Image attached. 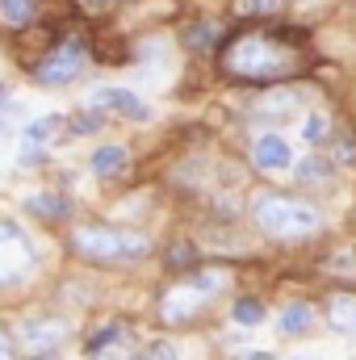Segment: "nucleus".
<instances>
[{
    "mask_svg": "<svg viewBox=\"0 0 356 360\" xmlns=\"http://www.w3.org/2000/svg\"><path fill=\"white\" fill-rule=\"evenodd\" d=\"M298 68H302V51L281 34H235L222 46V72L235 80L272 84V80H289Z\"/></svg>",
    "mask_w": 356,
    "mask_h": 360,
    "instance_id": "nucleus-1",
    "label": "nucleus"
},
{
    "mask_svg": "<svg viewBox=\"0 0 356 360\" xmlns=\"http://www.w3.org/2000/svg\"><path fill=\"white\" fill-rule=\"evenodd\" d=\"M252 222L256 231L268 239H306V235H319L323 231V210L314 201H302V197H285V193H265L252 201Z\"/></svg>",
    "mask_w": 356,
    "mask_h": 360,
    "instance_id": "nucleus-2",
    "label": "nucleus"
},
{
    "mask_svg": "<svg viewBox=\"0 0 356 360\" xmlns=\"http://www.w3.org/2000/svg\"><path fill=\"white\" fill-rule=\"evenodd\" d=\"M72 252L89 264H139L143 256H151V239L139 231H122V226H76L68 235Z\"/></svg>",
    "mask_w": 356,
    "mask_h": 360,
    "instance_id": "nucleus-3",
    "label": "nucleus"
},
{
    "mask_svg": "<svg viewBox=\"0 0 356 360\" xmlns=\"http://www.w3.org/2000/svg\"><path fill=\"white\" fill-rule=\"evenodd\" d=\"M34 269H38V252H34L30 235L13 222H0V289L30 281Z\"/></svg>",
    "mask_w": 356,
    "mask_h": 360,
    "instance_id": "nucleus-4",
    "label": "nucleus"
},
{
    "mask_svg": "<svg viewBox=\"0 0 356 360\" xmlns=\"http://www.w3.org/2000/svg\"><path fill=\"white\" fill-rule=\"evenodd\" d=\"M80 72H84V42H80V38H63V42L34 68V80H38L42 89H63V84H72Z\"/></svg>",
    "mask_w": 356,
    "mask_h": 360,
    "instance_id": "nucleus-5",
    "label": "nucleus"
},
{
    "mask_svg": "<svg viewBox=\"0 0 356 360\" xmlns=\"http://www.w3.org/2000/svg\"><path fill=\"white\" fill-rule=\"evenodd\" d=\"M210 293H201L193 281H184V285H177L168 297H164V306H160V314H164V323H193L197 314H205L210 310Z\"/></svg>",
    "mask_w": 356,
    "mask_h": 360,
    "instance_id": "nucleus-6",
    "label": "nucleus"
},
{
    "mask_svg": "<svg viewBox=\"0 0 356 360\" xmlns=\"http://www.w3.org/2000/svg\"><path fill=\"white\" fill-rule=\"evenodd\" d=\"M63 340H68V323H59V319H34V323L17 327V344L25 352H51Z\"/></svg>",
    "mask_w": 356,
    "mask_h": 360,
    "instance_id": "nucleus-7",
    "label": "nucleus"
},
{
    "mask_svg": "<svg viewBox=\"0 0 356 360\" xmlns=\"http://www.w3.org/2000/svg\"><path fill=\"white\" fill-rule=\"evenodd\" d=\"M252 164H256L260 172H285V168L293 164L289 139H281L276 130H265V134H256V143H252Z\"/></svg>",
    "mask_w": 356,
    "mask_h": 360,
    "instance_id": "nucleus-8",
    "label": "nucleus"
},
{
    "mask_svg": "<svg viewBox=\"0 0 356 360\" xmlns=\"http://www.w3.org/2000/svg\"><path fill=\"white\" fill-rule=\"evenodd\" d=\"M92 109H109V113H122V117H130V122H147V117H151V109H147L134 92H126V89L92 92Z\"/></svg>",
    "mask_w": 356,
    "mask_h": 360,
    "instance_id": "nucleus-9",
    "label": "nucleus"
},
{
    "mask_svg": "<svg viewBox=\"0 0 356 360\" xmlns=\"http://www.w3.org/2000/svg\"><path fill=\"white\" fill-rule=\"evenodd\" d=\"M327 323L340 335H356V293H331L327 297Z\"/></svg>",
    "mask_w": 356,
    "mask_h": 360,
    "instance_id": "nucleus-10",
    "label": "nucleus"
},
{
    "mask_svg": "<svg viewBox=\"0 0 356 360\" xmlns=\"http://www.w3.org/2000/svg\"><path fill=\"white\" fill-rule=\"evenodd\" d=\"M310 327H314V306L310 302H289L281 310V319H276V331L281 335H306Z\"/></svg>",
    "mask_w": 356,
    "mask_h": 360,
    "instance_id": "nucleus-11",
    "label": "nucleus"
},
{
    "mask_svg": "<svg viewBox=\"0 0 356 360\" xmlns=\"http://www.w3.org/2000/svg\"><path fill=\"white\" fill-rule=\"evenodd\" d=\"M126 164H130V151L109 143V147H96V151H92V164H89V168H92L101 180H109V176H117Z\"/></svg>",
    "mask_w": 356,
    "mask_h": 360,
    "instance_id": "nucleus-12",
    "label": "nucleus"
},
{
    "mask_svg": "<svg viewBox=\"0 0 356 360\" xmlns=\"http://www.w3.org/2000/svg\"><path fill=\"white\" fill-rule=\"evenodd\" d=\"M25 210L38 214V218H46V222H63V218L72 214L68 197H59V193H34V197L25 201Z\"/></svg>",
    "mask_w": 356,
    "mask_h": 360,
    "instance_id": "nucleus-13",
    "label": "nucleus"
},
{
    "mask_svg": "<svg viewBox=\"0 0 356 360\" xmlns=\"http://www.w3.org/2000/svg\"><path fill=\"white\" fill-rule=\"evenodd\" d=\"M336 155H306L302 164H298V180L302 184H327V180L336 176Z\"/></svg>",
    "mask_w": 356,
    "mask_h": 360,
    "instance_id": "nucleus-14",
    "label": "nucleus"
},
{
    "mask_svg": "<svg viewBox=\"0 0 356 360\" xmlns=\"http://www.w3.org/2000/svg\"><path fill=\"white\" fill-rule=\"evenodd\" d=\"M59 130H63V117L51 113V117H42V122H30V126L21 130V143H25V147H46Z\"/></svg>",
    "mask_w": 356,
    "mask_h": 360,
    "instance_id": "nucleus-15",
    "label": "nucleus"
},
{
    "mask_svg": "<svg viewBox=\"0 0 356 360\" xmlns=\"http://www.w3.org/2000/svg\"><path fill=\"white\" fill-rule=\"evenodd\" d=\"M231 319H235L239 327H260V323L268 319V310H265L260 297H239V302L231 306Z\"/></svg>",
    "mask_w": 356,
    "mask_h": 360,
    "instance_id": "nucleus-16",
    "label": "nucleus"
},
{
    "mask_svg": "<svg viewBox=\"0 0 356 360\" xmlns=\"http://www.w3.org/2000/svg\"><path fill=\"white\" fill-rule=\"evenodd\" d=\"M38 13V0H0V21L4 25H30Z\"/></svg>",
    "mask_w": 356,
    "mask_h": 360,
    "instance_id": "nucleus-17",
    "label": "nucleus"
},
{
    "mask_svg": "<svg viewBox=\"0 0 356 360\" xmlns=\"http://www.w3.org/2000/svg\"><path fill=\"white\" fill-rule=\"evenodd\" d=\"M214 38H218V25H214V21H193V25L184 30V46H189V51H210Z\"/></svg>",
    "mask_w": 356,
    "mask_h": 360,
    "instance_id": "nucleus-18",
    "label": "nucleus"
},
{
    "mask_svg": "<svg viewBox=\"0 0 356 360\" xmlns=\"http://www.w3.org/2000/svg\"><path fill=\"white\" fill-rule=\"evenodd\" d=\"M327 130H331L327 113H310V117L302 122V139H306L310 147H323V143H327Z\"/></svg>",
    "mask_w": 356,
    "mask_h": 360,
    "instance_id": "nucleus-19",
    "label": "nucleus"
},
{
    "mask_svg": "<svg viewBox=\"0 0 356 360\" xmlns=\"http://www.w3.org/2000/svg\"><path fill=\"white\" fill-rule=\"evenodd\" d=\"M134 360H180V348L172 344V340H151Z\"/></svg>",
    "mask_w": 356,
    "mask_h": 360,
    "instance_id": "nucleus-20",
    "label": "nucleus"
},
{
    "mask_svg": "<svg viewBox=\"0 0 356 360\" xmlns=\"http://www.w3.org/2000/svg\"><path fill=\"white\" fill-rule=\"evenodd\" d=\"M68 130H72L76 139H84V134H92V130H101V113H96V109H80V113L68 122Z\"/></svg>",
    "mask_w": 356,
    "mask_h": 360,
    "instance_id": "nucleus-21",
    "label": "nucleus"
},
{
    "mask_svg": "<svg viewBox=\"0 0 356 360\" xmlns=\"http://www.w3.org/2000/svg\"><path fill=\"white\" fill-rule=\"evenodd\" d=\"M289 109H293V96H289V92H276V96L260 101V109H256V113H260V117H272V113H276V117H285Z\"/></svg>",
    "mask_w": 356,
    "mask_h": 360,
    "instance_id": "nucleus-22",
    "label": "nucleus"
},
{
    "mask_svg": "<svg viewBox=\"0 0 356 360\" xmlns=\"http://www.w3.org/2000/svg\"><path fill=\"white\" fill-rule=\"evenodd\" d=\"M276 4L281 0H235V13L239 17H268V13H276Z\"/></svg>",
    "mask_w": 356,
    "mask_h": 360,
    "instance_id": "nucleus-23",
    "label": "nucleus"
},
{
    "mask_svg": "<svg viewBox=\"0 0 356 360\" xmlns=\"http://www.w3.org/2000/svg\"><path fill=\"white\" fill-rule=\"evenodd\" d=\"M336 164H356V134H340L336 139Z\"/></svg>",
    "mask_w": 356,
    "mask_h": 360,
    "instance_id": "nucleus-24",
    "label": "nucleus"
},
{
    "mask_svg": "<svg viewBox=\"0 0 356 360\" xmlns=\"http://www.w3.org/2000/svg\"><path fill=\"white\" fill-rule=\"evenodd\" d=\"M184 264H193V243H189V239H180L177 248L168 252V269L172 272H180Z\"/></svg>",
    "mask_w": 356,
    "mask_h": 360,
    "instance_id": "nucleus-25",
    "label": "nucleus"
},
{
    "mask_svg": "<svg viewBox=\"0 0 356 360\" xmlns=\"http://www.w3.org/2000/svg\"><path fill=\"white\" fill-rule=\"evenodd\" d=\"M21 164H42V147H25L21 151Z\"/></svg>",
    "mask_w": 356,
    "mask_h": 360,
    "instance_id": "nucleus-26",
    "label": "nucleus"
},
{
    "mask_svg": "<svg viewBox=\"0 0 356 360\" xmlns=\"http://www.w3.org/2000/svg\"><path fill=\"white\" fill-rule=\"evenodd\" d=\"M80 4H84V8H89V13H105V8H109V4H113V0H80Z\"/></svg>",
    "mask_w": 356,
    "mask_h": 360,
    "instance_id": "nucleus-27",
    "label": "nucleus"
},
{
    "mask_svg": "<svg viewBox=\"0 0 356 360\" xmlns=\"http://www.w3.org/2000/svg\"><path fill=\"white\" fill-rule=\"evenodd\" d=\"M30 360H59V348H51V352H38V356H30Z\"/></svg>",
    "mask_w": 356,
    "mask_h": 360,
    "instance_id": "nucleus-28",
    "label": "nucleus"
},
{
    "mask_svg": "<svg viewBox=\"0 0 356 360\" xmlns=\"http://www.w3.org/2000/svg\"><path fill=\"white\" fill-rule=\"evenodd\" d=\"M239 360H272L268 352H248V356H239Z\"/></svg>",
    "mask_w": 356,
    "mask_h": 360,
    "instance_id": "nucleus-29",
    "label": "nucleus"
},
{
    "mask_svg": "<svg viewBox=\"0 0 356 360\" xmlns=\"http://www.w3.org/2000/svg\"><path fill=\"white\" fill-rule=\"evenodd\" d=\"M4 101H8V89H4V84H0V109H4Z\"/></svg>",
    "mask_w": 356,
    "mask_h": 360,
    "instance_id": "nucleus-30",
    "label": "nucleus"
},
{
    "mask_svg": "<svg viewBox=\"0 0 356 360\" xmlns=\"http://www.w3.org/2000/svg\"><path fill=\"white\" fill-rule=\"evenodd\" d=\"M4 352H8V344H4V335H0V360H4Z\"/></svg>",
    "mask_w": 356,
    "mask_h": 360,
    "instance_id": "nucleus-31",
    "label": "nucleus"
}]
</instances>
